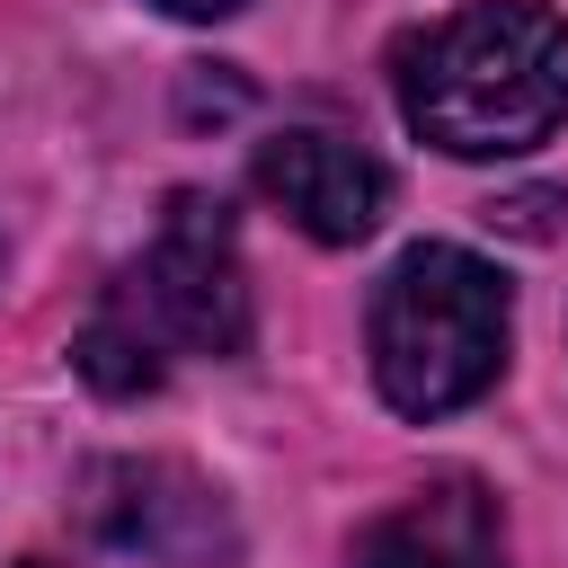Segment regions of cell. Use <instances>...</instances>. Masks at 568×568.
<instances>
[{
    "label": "cell",
    "mask_w": 568,
    "mask_h": 568,
    "mask_svg": "<svg viewBox=\"0 0 568 568\" xmlns=\"http://www.w3.org/2000/svg\"><path fill=\"white\" fill-rule=\"evenodd\" d=\"M390 98L444 160H515L568 115V18L541 0H470L390 44Z\"/></svg>",
    "instance_id": "obj_1"
},
{
    "label": "cell",
    "mask_w": 568,
    "mask_h": 568,
    "mask_svg": "<svg viewBox=\"0 0 568 568\" xmlns=\"http://www.w3.org/2000/svg\"><path fill=\"white\" fill-rule=\"evenodd\" d=\"M248 266H240V222L222 195L178 186L151 248L98 293L71 364L89 373V390L106 399H142L169 382V364L186 355H240L248 346Z\"/></svg>",
    "instance_id": "obj_2"
},
{
    "label": "cell",
    "mask_w": 568,
    "mask_h": 568,
    "mask_svg": "<svg viewBox=\"0 0 568 568\" xmlns=\"http://www.w3.org/2000/svg\"><path fill=\"white\" fill-rule=\"evenodd\" d=\"M506 337H515L506 275L488 257L453 248V240L399 248L390 275L373 284V311H364L373 390L399 417H453V408H470L506 373Z\"/></svg>",
    "instance_id": "obj_3"
},
{
    "label": "cell",
    "mask_w": 568,
    "mask_h": 568,
    "mask_svg": "<svg viewBox=\"0 0 568 568\" xmlns=\"http://www.w3.org/2000/svg\"><path fill=\"white\" fill-rule=\"evenodd\" d=\"M80 515L106 550H133L151 568H231L240 559V524L222 506V488L169 453H115L89 462L80 479Z\"/></svg>",
    "instance_id": "obj_4"
},
{
    "label": "cell",
    "mask_w": 568,
    "mask_h": 568,
    "mask_svg": "<svg viewBox=\"0 0 568 568\" xmlns=\"http://www.w3.org/2000/svg\"><path fill=\"white\" fill-rule=\"evenodd\" d=\"M257 195H266L293 231H311L320 248H355V240H373L382 213H390V169H382L364 142H346V133L293 124V133L257 142Z\"/></svg>",
    "instance_id": "obj_5"
},
{
    "label": "cell",
    "mask_w": 568,
    "mask_h": 568,
    "mask_svg": "<svg viewBox=\"0 0 568 568\" xmlns=\"http://www.w3.org/2000/svg\"><path fill=\"white\" fill-rule=\"evenodd\" d=\"M355 568H506V515L488 479L444 470L355 532Z\"/></svg>",
    "instance_id": "obj_6"
},
{
    "label": "cell",
    "mask_w": 568,
    "mask_h": 568,
    "mask_svg": "<svg viewBox=\"0 0 568 568\" xmlns=\"http://www.w3.org/2000/svg\"><path fill=\"white\" fill-rule=\"evenodd\" d=\"M160 9H169V18H231L240 0H160Z\"/></svg>",
    "instance_id": "obj_7"
},
{
    "label": "cell",
    "mask_w": 568,
    "mask_h": 568,
    "mask_svg": "<svg viewBox=\"0 0 568 568\" xmlns=\"http://www.w3.org/2000/svg\"><path fill=\"white\" fill-rule=\"evenodd\" d=\"M18 568H62V559H18Z\"/></svg>",
    "instance_id": "obj_8"
}]
</instances>
